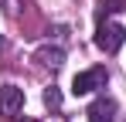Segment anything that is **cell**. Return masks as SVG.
Masks as SVG:
<instances>
[{"label":"cell","mask_w":126,"mask_h":122,"mask_svg":"<svg viewBox=\"0 0 126 122\" xmlns=\"http://www.w3.org/2000/svg\"><path fill=\"white\" fill-rule=\"evenodd\" d=\"M7 122H34V119H21V115H7Z\"/></svg>","instance_id":"cell-8"},{"label":"cell","mask_w":126,"mask_h":122,"mask_svg":"<svg viewBox=\"0 0 126 122\" xmlns=\"http://www.w3.org/2000/svg\"><path fill=\"white\" fill-rule=\"evenodd\" d=\"M44 105H48L51 112H58V109H62V92H58L55 85H51V88H44Z\"/></svg>","instance_id":"cell-7"},{"label":"cell","mask_w":126,"mask_h":122,"mask_svg":"<svg viewBox=\"0 0 126 122\" xmlns=\"http://www.w3.org/2000/svg\"><path fill=\"white\" fill-rule=\"evenodd\" d=\"M116 112H119V109H116V98H109V95H99V98L85 109L89 122H116Z\"/></svg>","instance_id":"cell-3"},{"label":"cell","mask_w":126,"mask_h":122,"mask_svg":"<svg viewBox=\"0 0 126 122\" xmlns=\"http://www.w3.org/2000/svg\"><path fill=\"white\" fill-rule=\"evenodd\" d=\"M21 109H24V92L17 85H3L0 88V112L3 115H17Z\"/></svg>","instance_id":"cell-4"},{"label":"cell","mask_w":126,"mask_h":122,"mask_svg":"<svg viewBox=\"0 0 126 122\" xmlns=\"http://www.w3.org/2000/svg\"><path fill=\"white\" fill-rule=\"evenodd\" d=\"M106 81H109V71H106L102 64H99V68H89V71H79V75L72 78V95H75V98H79V95H92V92L106 88Z\"/></svg>","instance_id":"cell-2"},{"label":"cell","mask_w":126,"mask_h":122,"mask_svg":"<svg viewBox=\"0 0 126 122\" xmlns=\"http://www.w3.org/2000/svg\"><path fill=\"white\" fill-rule=\"evenodd\" d=\"M126 41V27L123 24H116V20H99V27H95V48L106 51V54H116L119 48H123Z\"/></svg>","instance_id":"cell-1"},{"label":"cell","mask_w":126,"mask_h":122,"mask_svg":"<svg viewBox=\"0 0 126 122\" xmlns=\"http://www.w3.org/2000/svg\"><path fill=\"white\" fill-rule=\"evenodd\" d=\"M34 58L41 61L44 68H62V64H65V48H51V44H44V48H38Z\"/></svg>","instance_id":"cell-5"},{"label":"cell","mask_w":126,"mask_h":122,"mask_svg":"<svg viewBox=\"0 0 126 122\" xmlns=\"http://www.w3.org/2000/svg\"><path fill=\"white\" fill-rule=\"evenodd\" d=\"M126 7V0H99V20H106L109 14H119Z\"/></svg>","instance_id":"cell-6"}]
</instances>
